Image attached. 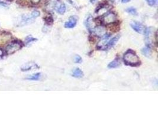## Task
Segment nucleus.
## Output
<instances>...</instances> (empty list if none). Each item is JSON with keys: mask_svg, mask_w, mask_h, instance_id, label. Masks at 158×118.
<instances>
[{"mask_svg": "<svg viewBox=\"0 0 158 118\" xmlns=\"http://www.w3.org/2000/svg\"><path fill=\"white\" fill-rule=\"evenodd\" d=\"M0 5H2V6H4V7H5V6L7 5V4L4 3V2H0Z\"/></svg>", "mask_w": 158, "mask_h": 118, "instance_id": "nucleus-25", "label": "nucleus"}, {"mask_svg": "<svg viewBox=\"0 0 158 118\" xmlns=\"http://www.w3.org/2000/svg\"><path fill=\"white\" fill-rule=\"evenodd\" d=\"M3 54H4V53H3V51L0 49V57L1 56H2V55H3Z\"/></svg>", "mask_w": 158, "mask_h": 118, "instance_id": "nucleus-27", "label": "nucleus"}, {"mask_svg": "<svg viewBox=\"0 0 158 118\" xmlns=\"http://www.w3.org/2000/svg\"><path fill=\"white\" fill-rule=\"evenodd\" d=\"M131 27L135 31L139 33H142L143 31V25L137 21H132L130 23Z\"/></svg>", "mask_w": 158, "mask_h": 118, "instance_id": "nucleus-10", "label": "nucleus"}, {"mask_svg": "<svg viewBox=\"0 0 158 118\" xmlns=\"http://www.w3.org/2000/svg\"><path fill=\"white\" fill-rule=\"evenodd\" d=\"M37 40L35 38H33V37H32L31 35H29L28 37H27L26 38V40H25V43L26 44H29V43L33 42V41H37Z\"/></svg>", "mask_w": 158, "mask_h": 118, "instance_id": "nucleus-19", "label": "nucleus"}, {"mask_svg": "<svg viewBox=\"0 0 158 118\" xmlns=\"http://www.w3.org/2000/svg\"><path fill=\"white\" fill-rule=\"evenodd\" d=\"M120 37V35H117V36L113 37V38H111L110 41H108L107 42V43L106 44V45H105V47H104L103 50H109V49H111L113 47H114V45H116V44L117 43V42L119 41Z\"/></svg>", "mask_w": 158, "mask_h": 118, "instance_id": "nucleus-7", "label": "nucleus"}, {"mask_svg": "<svg viewBox=\"0 0 158 118\" xmlns=\"http://www.w3.org/2000/svg\"><path fill=\"white\" fill-rule=\"evenodd\" d=\"M82 61V59L81 57L79 55H76L74 58V62L75 63H81Z\"/></svg>", "mask_w": 158, "mask_h": 118, "instance_id": "nucleus-21", "label": "nucleus"}, {"mask_svg": "<svg viewBox=\"0 0 158 118\" xmlns=\"http://www.w3.org/2000/svg\"><path fill=\"white\" fill-rule=\"evenodd\" d=\"M35 19L34 17H33L32 14L30 15H24L22 17V20L20 23V26H25L29 24H30L33 22L34 20Z\"/></svg>", "mask_w": 158, "mask_h": 118, "instance_id": "nucleus-6", "label": "nucleus"}, {"mask_svg": "<svg viewBox=\"0 0 158 118\" xmlns=\"http://www.w3.org/2000/svg\"><path fill=\"white\" fill-rule=\"evenodd\" d=\"M58 0H47L46 3V8L48 11H52L56 8Z\"/></svg>", "mask_w": 158, "mask_h": 118, "instance_id": "nucleus-8", "label": "nucleus"}, {"mask_svg": "<svg viewBox=\"0 0 158 118\" xmlns=\"http://www.w3.org/2000/svg\"><path fill=\"white\" fill-rule=\"evenodd\" d=\"M130 0H122V2H123V3H127V2H128V1H130Z\"/></svg>", "mask_w": 158, "mask_h": 118, "instance_id": "nucleus-26", "label": "nucleus"}, {"mask_svg": "<svg viewBox=\"0 0 158 118\" xmlns=\"http://www.w3.org/2000/svg\"><path fill=\"white\" fill-rule=\"evenodd\" d=\"M40 1V0H31V2L33 4H37L38 3H39Z\"/></svg>", "mask_w": 158, "mask_h": 118, "instance_id": "nucleus-24", "label": "nucleus"}, {"mask_svg": "<svg viewBox=\"0 0 158 118\" xmlns=\"http://www.w3.org/2000/svg\"><path fill=\"white\" fill-rule=\"evenodd\" d=\"M38 66L34 63H33V62H29V63H26L24 65H23L22 67H21V70L22 71H28V70H30L32 69H34V68H38Z\"/></svg>", "mask_w": 158, "mask_h": 118, "instance_id": "nucleus-12", "label": "nucleus"}, {"mask_svg": "<svg viewBox=\"0 0 158 118\" xmlns=\"http://www.w3.org/2000/svg\"><path fill=\"white\" fill-rule=\"evenodd\" d=\"M126 11L127 13H128L131 15H137V12L136 10L133 7H129V8H127Z\"/></svg>", "mask_w": 158, "mask_h": 118, "instance_id": "nucleus-18", "label": "nucleus"}, {"mask_svg": "<svg viewBox=\"0 0 158 118\" xmlns=\"http://www.w3.org/2000/svg\"><path fill=\"white\" fill-rule=\"evenodd\" d=\"M93 32H94L96 36L101 37H102L107 33L106 29L104 26H96Z\"/></svg>", "mask_w": 158, "mask_h": 118, "instance_id": "nucleus-11", "label": "nucleus"}, {"mask_svg": "<svg viewBox=\"0 0 158 118\" xmlns=\"http://www.w3.org/2000/svg\"><path fill=\"white\" fill-rule=\"evenodd\" d=\"M117 20L116 15L114 13H109L102 17L101 19V23L105 25H108L115 23Z\"/></svg>", "mask_w": 158, "mask_h": 118, "instance_id": "nucleus-3", "label": "nucleus"}, {"mask_svg": "<svg viewBox=\"0 0 158 118\" xmlns=\"http://www.w3.org/2000/svg\"><path fill=\"white\" fill-rule=\"evenodd\" d=\"M31 14L33 15V17H34L35 18H36L37 17H38L40 15V12H39V11H37V10H34V11H33L32 12V13H31Z\"/></svg>", "mask_w": 158, "mask_h": 118, "instance_id": "nucleus-22", "label": "nucleus"}, {"mask_svg": "<svg viewBox=\"0 0 158 118\" xmlns=\"http://www.w3.org/2000/svg\"><path fill=\"white\" fill-rule=\"evenodd\" d=\"M110 1H112V2H114L115 0H110Z\"/></svg>", "mask_w": 158, "mask_h": 118, "instance_id": "nucleus-28", "label": "nucleus"}, {"mask_svg": "<svg viewBox=\"0 0 158 118\" xmlns=\"http://www.w3.org/2000/svg\"><path fill=\"white\" fill-rule=\"evenodd\" d=\"M72 76L76 78H81L84 76L83 72L79 68H76L73 71L72 74Z\"/></svg>", "mask_w": 158, "mask_h": 118, "instance_id": "nucleus-16", "label": "nucleus"}, {"mask_svg": "<svg viewBox=\"0 0 158 118\" xmlns=\"http://www.w3.org/2000/svg\"><path fill=\"white\" fill-rule=\"evenodd\" d=\"M23 45L20 41H13L9 44L6 47V53L7 55H12L18 51L22 47Z\"/></svg>", "mask_w": 158, "mask_h": 118, "instance_id": "nucleus-2", "label": "nucleus"}, {"mask_svg": "<svg viewBox=\"0 0 158 118\" xmlns=\"http://www.w3.org/2000/svg\"><path fill=\"white\" fill-rule=\"evenodd\" d=\"M45 21L48 25L52 24L53 23V20L52 17H46L45 18Z\"/></svg>", "mask_w": 158, "mask_h": 118, "instance_id": "nucleus-20", "label": "nucleus"}, {"mask_svg": "<svg viewBox=\"0 0 158 118\" xmlns=\"http://www.w3.org/2000/svg\"><path fill=\"white\" fill-rule=\"evenodd\" d=\"M123 60L127 65L131 66H136L140 64V61L139 58L134 52L128 50L123 56Z\"/></svg>", "mask_w": 158, "mask_h": 118, "instance_id": "nucleus-1", "label": "nucleus"}, {"mask_svg": "<svg viewBox=\"0 0 158 118\" xmlns=\"http://www.w3.org/2000/svg\"><path fill=\"white\" fill-rule=\"evenodd\" d=\"M110 35L108 34H105L104 35H103L102 37V38L101 40V41L98 43V48L99 49L102 50L104 49V47H105V46L106 45V44L107 43V42L108 41V39L110 37Z\"/></svg>", "mask_w": 158, "mask_h": 118, "instance_id": "nucleus-9", "label": "nucleus"}, {"mask_svg": "<svg viewBox=\"0 0 158 118\" xmlns=\"http://www.w3.org/2000/svg\"><path fill=\"white\" fill-rule=\"evenodd\" d=\"M146 1L150 6H154L157 4V0H146Z\"/></svg>", "mask_w": 158, "mask_h": 118, "instance_id": "nucleus-23", "label": "nucleus"}, {"mask_svg": "<svg viewBox=\"0 0 158 118\" xmlns=\"http://www.w3.org/2000/svg\"><path fill=\"white\" fill-rule=\"evenodd\" d=\"M78 18L76 16H70L69 20L65 23V27L66 29L73 28L77 24Z\"/></svg>", "mask_w": 158, "mask_h": 118, "instance_id": "nucleus-5", "label": "nucleus"}, {"mask_svg": "<svg viewBox=\"0 0 158 118\" xmlns=\"http://www.w3.org/2000/svg\"><path fill=\"white\" fill-rule=\"evenodd\" d=\"M42 77V74L40 73H37L36 74H34L31 76H29L26 78L27 80H39Z\"/></svg>", "mask_w": 158, "mask_h": 118, "instance_id": "nucleus-17", "label": "nucleus"}, {"mask_svg": "<svg viewBox=\"0 0 158 118\" xmlns=\"http://www.w3.org/2000/svg\"><path fill=\"white\" fill-rule=\"evenodd\" d=\"M142 53L146 57L150 58L151 55H152V50H151V45L148 44L145 47L143 48L142 49Z\"/></svg>", "mask_w": 158, "mask_h": 118, "instance_id": "nucleus-13", "label": "nucleus"}, {"mask_svg": "<svg viewBox=\"0 0 158 118\" xmlns=\"http://www.w3.org/2000/svg\"><path fill=\"white\" fill-rule=\"evenodd\" d=\"M120 65H121V61L120 59L119 58H116L108 64V68L109 69L117 68V67H119Z\"/></svg>", "mask_w": 158, "mask_h": 118, "instance_id": "nucleus-14", "label": "nucleus"}, {"mask_svg": "<svg viewBox=\"0 0 158 118\" xmlns=\"http://www.w3.org/2000/svg\"><path fill=\"white\" fill-rule=\"evenodd\" d=\"M55 9H56V10L58 14L62 15L65 13L66 10V5L65 4L61 3L59 5H58V4Z\"/></svg>", "mask_w": 158, "mask_h": 118, "instance_id": "nucleus-15", "label": "nucleus"}, {"mask_svg": "<svg viewBox=\"0 0 158 118\" xmlns=\"http://www.w3.org/2000/svg\"><path fill=\"white\" fill-rule=\"evenodd\" d=\"M85 26L90 32H93L95 27L96 26V23L91 15H90L87 18L85 21Z\"/></svg>", "mask_w": 158, "mask_h": 118, "instance_id": "nucleus-4", "label": "nucleus"}]
</instances>
